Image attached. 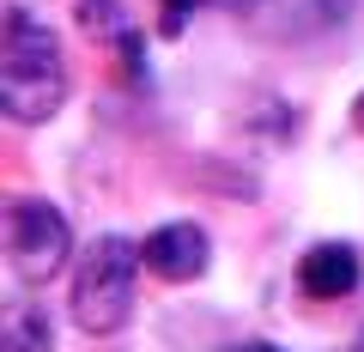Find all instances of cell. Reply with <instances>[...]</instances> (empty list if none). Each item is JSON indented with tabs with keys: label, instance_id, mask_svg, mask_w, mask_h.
Instances as JSON below:
<instances>
[{
	"label": "cell",
	"instance_id": "cell-2",
	"mask_svg": "<svg viewBox=\"0 0 364 352\" xmlns=\"http://www.w3.org/2000/svg\"><path fill=\"white\" fill-rule=\"evenodd\" d=\"M140 267H146L140 243H128V237H97V243L79 255V267H73V292H67L73 322L85 328V334H116L134 316Z\"/></svg>",
	"mask_w": 364,
	"mask_h": 352
},
{
	"label": "cell",
	"instance_id": "cell-6",
	"mask_svg": "<svg viewBox=\"0 0 364 352\" xmlns=\"http://www.w3.org/2000/svg\"><path fill=\"white\" fill-rule=\"evenodd\" d=\"M79 25H85L97 43H109V49H116V61H122V73H128V85H140V79H146L140 25H134V13L122 6V0H79Z\"/></svg>",
	"mask_w": 364,
	"mask_h": 352
},
{
	"label": "cell",
	"instance_id": "cell-11",
	"mask_svg": "<svg viewBox=\"0 0 364 352\" xmlns=\"http://www.w3.org/2000/svg\"><path fill=\"white\" fill-rule=\"evenodd\" d=\"M346 352H364V340H358V346H346Z\"/></svg>",
	"mask_w": 364,
	"mask_h": 352
},
{
	"label": "cell",
	"instance_id": "cell-8",
	"mask_svg": "<svg viewBox=\"0 0 364 352\" xmlns=\"http://www.w3.org/2000/svg\"><path fill=\"white\" fill-rule=\"evenodd\" d=\"M231 352H286V346H267V340H249V346H231Z\"/></svg>",
	"mask_w": 364,
	"mask_h": 352
},
{
	"label": "cell",
	"instance_id": "cell-4",
	"mask_svg": "<svg viewBox=\"0 0 364 352\" xmlns=\"http://www.w3.org/2000/svg\"><path fill=\"white\" fill-rule=\"evenodd\" d=\"M140 249H146V267H152L158 279H200V274H207V261H213L207 231H200V225H188V219L152 231Z\"/></svg>",
	"mask_w": 364,
	"mask_h": 352
},
{
	"label": "cell",
	"instance_id": "cell-10",
	"mask_svg": "<svg viewBox=\"0 0 364 352\" xmlns=\"http://www.w3.org/2000/svg\"><path fill=\"white\" fill-rule=\"evenodd\" d=\"M225 6H249V0H225Z\"/></svg>",
	"mask_w": 364,
	"mask_h": 352
},
{
	"label": "cell",
	"instance_id": "cell-3",
	"mask_svg": "<svg viewBox=\"0 0 364 352\" xmlns=\"http://www.w3.org/2000/svg\"><path fill=\"white\" fill-rule=\"evenodd\" d=\"M73 255V231H67V213L55 201H13L6 213V261L25 286L55 279Z\"/></svg>",
	"mask_w": 364,
	"mask_h": 352
},
{
	"label": "cell",
	"instance_id": "cell-7",
	"mask_svg": "<svg viewBox=\"0 0 364 352\" xmlns=\"http://www.w3.org/2000/svg\"><path fill=\"white\" fill-rule=\"evenodd\" d=\"M0 352H55V328L37 304L13 298L0 310Z\"/></svg>",
	"mask_w": 364,
	"mask_h": 352
},
{
	"label": "cell",
	"instance_id": "cell-5",
	"mask_svg": "<svg viewBox=\"0 0 364 352\" xmlns=\"http://www.w3.org/2000/svg\"><path fill=\"white\" fill-rule=\"evenodd\" d=\"M298 286H304V298H316V304H340L352 286H358V249L352 243H310L304 249V261H298Z\"/></svg>",
	"mask_w": 364,
	"mask_h": 352
},
{
	"label": "cell",
	"instance_id": "cell-9",
	"mask_svg": "<svg viewBox=\"0 0 364 352\" xmlns=\"http://www.w3.org/2000/svg\"><path fill=\"white\" fill-rule=\"evenodd\" d=\"M352 122H358V128H364V97H358V104H352Z\"/></svg>",
	"mask_w": 364,
	"mask_h": 352
},
{
	"label": "cell",
	"instance_id": "cell-1",
	"mask_svg": "<svg viewBox=\"0 0 364 352\" xmlns=\"http://www.w3.org/2000/svg\"><path fill=\"white\" fill-rule=\"evenodd\" d=\"M61 104H67V55H61V43L25 6H13L6 13V31H0V110L13 122H25V128H37Z\"/></svg>",
	"mask_w": 364,
	"mask_h": 352
}]
</instances>
